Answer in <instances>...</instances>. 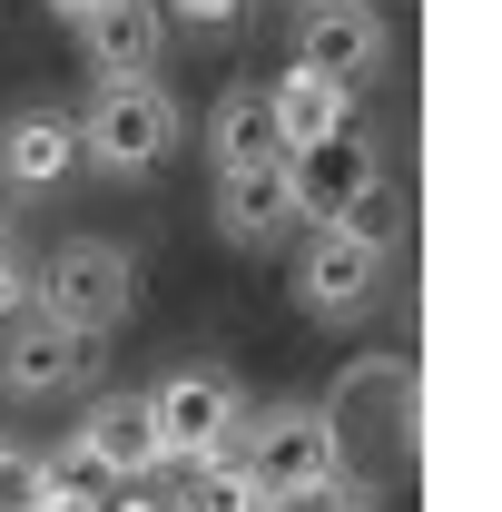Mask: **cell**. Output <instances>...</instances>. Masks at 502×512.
<instances>
[{
  "mask_svg": "<svg viewBox=\"0 0 502 512\" xmlns=\"http://www.w3.org/2000/svg\"><path fill=\"white\" fill-rule=\"evenodd\" d=\"M69 128H79V168L148 178L178 148V99L158 79H89V109H69Z\"/></svg>",
  "mask_w": 502,
  "mask_h": 512,
  "instance_id": "3",
  "label": "cell"
},
{
  "mask_svg": "<svg viewBox=\"0 0 502 512\" xmlns=\"http://www.w3.org/2000/svg\"><path fill=\"white\" fill-rule=\"evenodd\" d=\"M79 444L109 463V483H148V473H168L158 424H148V404H138V394H99V404L79 414Z\"/></svg>",
  "mask_w": 502,
  "mask_h": 512,
  "instance_id": "11",
  "label": "cell"
},
{
  "mask_svg": "<svg viewBox=\"0 0 502 512\" xmlns=\"http://www.w3.org/2000/svg\"><path fill=\"white\" fill-rule=\"evenodd\" d=\"M109 512H168L158 493H109Z\"/></svg>",
  "mask_w": 502,
  "mask_h": 512,
  "instance_id": "20",
  "label": "cell"
},
{
  "mask_svg": "<svg viewBox=\"0 0 502 512\" xmlns=\"http://www.w3.org/2000/svg\"><path fill=\"white\" fill-rule=\"evenodd\" d=\"M79 178V128H69V109H20V119L0 128V197H50V188H69Z\"/></svg>",
  "mask_w": 502,
  "mask_h": 512,
  "instance_id": "9",
  "label": "cell"
},
{
  "mask_svg": "<svg viewBox=\"0 0 502 512\" xmlns=\"http://www.w3.org/2000/svg\"><path fill=\"white\" fill-rule=\"evenodd\" d=\"M237 463L256 473L266 503H315V493L355 483V453L325 424V404H266L247 434H237Z\"/></svg>",
  "mask_w": 502,
  "mask_h": 512,
  "instance_id": "2",
  "label": "cell"
},
{
  "mask_svg": "<svg viewBox=\"0 0 502 512\" xmlns=\"http://www.w3.org/2000/svg\"><path fill=\"white\" fill-rule=\"evenodd\" d=\"M207 158H217V178H247V168H276L286 148H276V119H266V99H256L247 79L207 109Z\"/></svg>",
  "mask_w": 502,
  "mask_h": 512,
  "instance_id": "14",
  "label": "cell"
},
{
  "mask_svg": "<svg viewBox=\"0 0 502 512\" xmlns=\"http://www.w3.org/2000/svg\"><path fill=\"white\" fill-rule=\"evenodd\" d=\"M256 99H266V119H276V148H315V138L355 128V99H345L335 79H315V69H276Z\"/></svg>",
  "mask_w": 502,
  "mask_h": 512,
  "instance_id": "12",
  "label": "cell"
},
{
  "mask_svg": "<svg viewBox=\"0 0 502 512\" xmlns=\"http://www.w3.org/2000/svg\"><path fill=\"white\" fill-rule=\"evenodd\" d=\"M30 316V266H20V247H0V325Z\"/></svg>",
  "mask_w": 502,
  "mask_h": 512,
  "instance_id": "17",
  "label": "cell"
},
{
  "mask_svg": "<svg viewBox=\"0 0 502 512\" xmlns=\"http://www.w3.org/2000/svg\"><path fill=\"white\" fill-rule=\"evenodd\" d=\"M335 227H345V237H365V247H384V256H394V237H404V207H394V188H375V197H355V207H345Z\"/></svg>",
  "mask_w": 502,
  "mask_h": 512,
  "instance_id": "16",
  "label": "cell"
},
{
  "mask_svg": "<svg viewBox=\"0 0 502 512\" xmlns=\"http://www.w3.org/2000/svg\"><path fill=\"white\" fill-rule=\"evenodd\" d=\"M138 404H148L158 453H168L178 473H188V463H217V453H237V434H247V394H237L227 365H168Z\"/></svg>",
  "mask_w": 502,
  "mask_h": 512,
  "instance_id": "4",
  "label": "cell"
},
{
  "mask_svg": "<svg viewBox=\"0 0 502 512\" xmlns=\"http://www.w3.org/2000/svg\"><path fill=\"white\" fill-rule=\"evenodd\" d=\"M50 10H60L69 30H79V20H99V10H109V0H50Z\"/></svg>",
  "mask_w": 502,
  "mask_h": 512,
  "instance_id": "19",
  "label": "cell"
},
{
  "mask_svg": "<svg viewBox=\"0 0 502 512\" xmlns=\"http://www.w3.org/2000/svg\"><path fill=\"white\" fill-rule=\"evenodd\" d=\"M89 345L79 335H60V325H40V316H20L10 335H0V394L10 404H60V394H79L89 384Z\"/></svg>",
  "mask_w": 502,
  "mask_h": 512,
  "instance_id": "8",
  "label": "cell"
},
{
  "mask_svg": "<svg viewBox=\"0 0 502 512\" xmlns=\"http://www.w3.org/2000/svg\"><path fill=\"white\" fill-rule=\"evenodd\" d=\"M158 10H178V20H197V30H227L247 0H158Z\"/></svg>",
  "mask_w": 502,
  "mask_h": 512,
  "instance_id": "18",
  "label": "cell"
},
{
  "mask_svg": "<svg viewBox=\"0 0 502 512\" xmlns=\"http://www.w3.org/2000/svg\"><path fill=\"white\" fill-rule=\"evenodd\" d=\"M276 168H286V207H296V227H335L355 197L384 188V148L365 138V128H335V138H315V148H286Z\"/></svg>",
  "mask_w": 502,
  "mask_h": 512,
  "instance_id": "5",
  "label": "cell"
},
{
  "mask_svg": "<svg viewBox=\"0 0 502 512\" xmlns=\"http://www.w3.org/2000/svg\"><path fill=\"white\" fill-rule=\"evenodd\" d=\"M384 266H394V256L365 247V237H345V227H306V247H296V306H306L315 325L365 316V306L384 296Z\"/></svg>",
  "mask_w": 502,
  "mask_h": 512,
  "instance_id": "6",
  "label": "cell"
},
{
  "mask_svg": "<svg viewBox=\"0 0 502 512\" xmlns=\"http://www.w3.org/2000/svg\"><path fill=\"white\" fill-rule=\"evenodd\" d=\"M384 10L375 0H306V30H296V69H315V79H335L345 99L365 89V79H384Z\"/></svg>",
  "mask_w": 502,
  "mask_h": 512,
  "instance_id": "7",
  "label": "cell"
},
{
  "mask_svg": "<svg viewBox=\"0 0 502 512\" xmlns=\"http://www.w3.org/2000/svg\"><path fill=\"white\" fill-rule=\"evenodd\" d=\"M168 512H276V503L256 493V473L237 453H217V463H188V503H168Z\"/></svg>",
  "mask_w": 502,
  "mask_h": 512,
  "instance_id": "15",
  "label": "cell"
},
{
  "mask_svg": "<svg viewBox=\"0 0 502 512\" xmlns=\"http://www.w3.org/2000/svg\"><path fill=\"white\" fill-rule=\"evenodd\" d=\"M158 50H168V10H158V0H109L99 20H79L89 79H148Z\"/></svg>",
  "mask_w": 502,
  "mask_h": 512,
  "instance_id": "10",
  "label": "cell"
},
{
  "mask_svg": "<svg viewBox=\"0 0 502 512\" xmlns=\"http://www.w3.org/2000/svg\"><path fill=\"white\" fill-rule=\"evenodd\" d=\"M10 227H20V207H10V197H0V247H10Z\"/></svg>",
  "mask_w": 502,
  "mask_h": 512,
  "instance_id": "21",
  "label": "cell"
},
{
  "mask_svg": "<svg viewBox=\"0 0 502 512\" xmlns=\"http://www.w3.org/2000/svg\"><path fill=\"white\" fill-rule=\"evenodd\" d=\"M217 237L237 256H256V247H276L286 227H296V207H286V168H247V178H217Z\"/></svg>",
  "mask_w": 502,
  "mask_h": 512,
  "instance_id": "13",
  "label": "cell"
},
{
  "mask_svg": "<svg viewBox=\"0 0 502 512\" xmlns=\"http://www.w3.org/2000/svg\"><path fill=\"white\" fill-rule=\"evenodd\" d=\"M128 306H138V256L119 237H69V247H50L30 266V316L79 335V345H99L109 325H128Z\"/></svg>",
  "mask_w": 502,
  "mask_h": 512,
  "instance_id": "1",
  "label": "cell"
}]
</instances>
